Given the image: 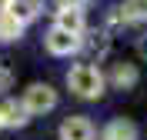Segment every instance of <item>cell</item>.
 Wrapping results in <instances>:
<instances>
[{"label": "cell", "mask_w": 147, "mask_h": 140, "mask_svg": "<svg viewBox=\"0 0 147 140\" xmlns=\"http://www.w3.org/2000/svg\"><path fill=\"white\" fill-rule=\"evenodd\" d=\"M120 23H147V0H124V7H117Z\"/></svg>", "instance_id": "obj_9"}, {"label": "cell", "mask_w": 147, "mask_h": 140, "mask_svg": "<svg viewBox=\"0 0 147 140\" xmlns=\"http://www.w3.org/2000/svg\"><path fill=\"white\" fill-rule=\"evenodd\" d=\"M40 10H44V3H40V0H10L3 13H10V17L20 20V23H30V20L40 17Z\"/></svg>", "instance_id": "obj_6"}, {"label": "cell", "mask_w": 147, "mask_h": 140, "mask_svg": "<svg viewBox=\"0 0 147 140\" xmlns=\"http://www.w3.org/2000/svg\"><path fill=\"white\" fill-rule=\"evenodd\" d=\"M80 47L87 50V54H97V57H104L110 50V33L107 30H97V33H90L87 40H80Z\"/></svg>", "instance_id": "obj_11"}, {"label": "cell", "mask_w": 147, "mask_h": 140, "mask_svg": "<svg viewBox=\"0 0 147 140\" xmlns=\"http://www.w3.org/2000/svg\"><path fill=\"white\" fill-rule=\"evenodd\" d=\"M100 140H137V123L117 117V120H110L100 130Z\"/></svg>", "instance_id": "obj_7"}, {"label": "cell", "mask_w": 147, "mask_h": 140, "mask_svg": "<svg viewBox=\"0 0 147 140\" xmlns=\"http://www.w3.org/2000/svg\"><path fill=\"white\" fill-rule=\"evenodd\" d=\"M67 87H70L80 100H97L104 93V74L94 64H74L67 70Z\"/></svg>", "instance_id": "obj_1"}, {"label": "cell", "mask_w": 147, "mask_h": 140, "mask_svg": "<svg viewBox=\"0 0 147 140\" xmlns=\"http://www.w3.org/2000/svg\"><path fill=\"white\" fill-rule=\"evenodd\" d=\"M7 3H10V0H0V13H3V10H7Z\"/></svg>", "instance_id": "obj_16"}, {"label": "cell", "mask_w": 147, "mask_h": 140, "mask_svg": "<svg viewBox=\"0 0 147 140\" xmlns=\"http://www.w3.org/2000/svg\"><path fill=\"white\" fill-rule=\"evenodd\" d=\"M137 54H140V57H147V33L137 40Z\"/></svg>", "instance_id": "obj_14"}, {"label": "cell", "mask_w": 147, "mask_h": 140, "mask_svg": "<svg viewBox=\"0 0 147 140\" xmlns=\"http://www.w3.org/2000/svg\"><path fill=\"white\" fill-rule=\"evenodd\" d=\"M54 27L67 30V33H74V37H80L84 30H87V17H84V10H80V7H60V10H57Z\"/></svg>", "instance_id": "obj_4"}, {"label": "cell", "mask_w": 147, "mask_h": 140, "mask_svg": "<svg viewBox=\"0 0 147 140\" xmlns=\"http://www.w3.org/2000/svg\"><path fill=\"white\" fill-rule=\"evenodd\" d=\"M44 47L54 57H70V54L80 50V37H74V33H67V30H60V27H50L47 37H44Z\"/></svg>", "instance_id": "obj_3"}, {"label": "cell", "mask_w": 147, "mask_h": 140, "mask_svg": "<svg viewBox=\"0 0 147 140\" xmlns=\"http://www.w3.org/2000/svg\"><path fill=\"white\" fill-rule=\"evenodd\" d=\"M24 33V23L13 20L10 13H0V40H17Z\"/></svg>", "instance_id": "obj_12"}, {"label": "cell", "mask_w": 147, "mask_h": 140, "mask_svg": "<svg viewBox=\"0 0 147 140\" xmlns=\"http://www.w3.org/2000/svg\"><path fill=\"white\" fill-rule=\"evenodd\" d=\"M27 120H30V113L24 110V103H17V100L0 103V127H24Z\"/></svg>", "instance_id": "obj_8"}, {"label": "cell", "mask_w": 147, "mask_h": 140, "mask_svg": "<svg viewBox=\"0 0 147 140\" xmlns=\"http://www.w3.org/2000/svg\"><path fill=\"white\" fill-rule=\"evenodd\" d=\"M24 110L27 113H47L57 107V90L50 84H30L27 90H24Z\"/></svg>", "instance_id": "obj_2"}, {"label": "cell", "mask_w": 147, "mask_h": 140, "mask_svg": "<svg viewBox=\"0 0 147 140\" xmlns=\"http://www.w3.org/2000/svg\"><path fill=\"white\" fill-rule=\"evenodd\" d=\"M57 3H60V7H80L84 0H57Z\"/></svg>", "instance_id": "obj_15"}, {"label": "cell", "mask_w": 147, "mask_h": 140, "mask_svg": "<svg viewBox=\"0 0 147 140\" xmlns=\"http://www.w3.org/2000/svg\"><path fill=\"white\" fill-rule=\"evenodd\" d=\"M60 140H94V123L87 117H67L60 123Z\"/></svg>", "instance_id": "obj_5"}, {"label": "cell", "mask_w": 147, "mask_h": 140, "mask_svg": "<svg viewBox=\"0 0 147 140\" xmlns=\"http://www.w3.org/2000/svg\"><path fill=\"white\" fill-rule=\"evenodd\" d=\"M137 67L134 64H114V70H110V80H114V87H120V90H130V87L137 84Z\"/></svg>", "instance_id": "obj_10"}, {"label": "cell", "mask_w": 147, "mask_h": 140, "mask_svg": "<svg viewBox=\"0 0 147 140\" xmlns=\"http://www.w3.org/2000/svg\"><path fill=\"white\" fill-rule=\"evenodd\" d=\"M10 80H13V77H10V70H3V67H0V90H7Z\"/></svg>", "instance_id": "obj_13"}]
</instances>
